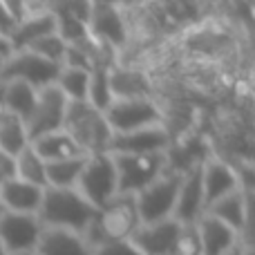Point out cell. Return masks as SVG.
<instances>
[{
    "label": "cell",
    "instance_id": "10",
    "mask_svg": "<svg viewBox=\"0 0 255 255\" xmlns=\"http://www.w3.org/2000/svg\"><path fill=\"white\" fill-rule=\"evenodd\" d=\"M40 233L43 224L36 215L4 211V215L0 217V247L7 251V255L36 251Z\"/></svg>",
    "mask_w": 255,
    "mask_h": 255
},
{
    "label": "cell",
    "instance_id": "33",
    "mask_svg": "<svg viewBox=\"0 0 255 255\" xmlns=\"http://www.w3.org/2000/svg\"><path fill=\"white\" fill-rule=\"evenodd\" d=\"M11 54H13V49H11V45H9L7 36L0 34V70H2V65L9 61V56H11Z\"/></svg>",
    "mask_w": 255,
    "mask_h": 255
},
{
    "label": "cell",
    "instance_id": "8",
    "mask_svg": "<svg viewBox=\"0 0 255 255\" xmlns=\"http://www.w3.org/2000/svg\"><path fill=\"white\" fill-rule=\"evenodd\" d=\"M61 65L49 63L40 58L38 54L29 52V49H20L9 56V61L0 70V83L4 81H20V83L31 85L34 90H43L47 85H54L58 76Z\"/></svg>",
    "mask_w": 255,
    "mask_h": 255
},
{
    "label": "cell",
    "instance_id": "23",
    "mask_svg": "<svg viewBox=\"0 0 255 255\" xmlns=\"http://www.w3.org/2000/svg\"><path fill=\"white\" fill-rule=\"evenodd\" d=\"M54 85H56L58 92H61L70 103L85 101V99H88L90 72L88 70H81V67L61 65V70H58V76H56V81H54Z\"/></svg>",
    "mask_w": 255,
    "mask_h": 255
},
{
    "label": "cell",
    "instance_id": "30",
    "mask_svg": "<svg viewBox=\"0 0 255 255\" xmlns=\"http://www.w3.org/2000/svg\"><path fill=\"white\" fill-rule=\"evenodd\" d=\"M92 255H141V253L136 251V247L130 240H121V242H110L94 249Z\"/></svg>",
    "mask_w": 255,
    "mask_h": 255
},
{
    "label": "cell",
    "instance_id": "20",
    "mask_svg": "<svg viewBox=\"0 0 255 255\" xmlns=\"http://www.w3.org/2000/svg\"><path fill=\"white\" fill-rule=\"evenodd\" d=\"M29 145L34 148V152L38 154L45 163L63 161V159H74V157H85V154L81 152V148L72 141V136L67 134L65 130H56V132H49V134H43V136L31 141Z\"/></svg>",
    "mask_w": 255,
    "mask_h": 255
},
{
    "label": "cell",
    "instance_id": "27",
    "mask_svg": "<svg viewBox=\"0 0 255 255\" xmlns=\"http://www.w3.org/2000/svg\"><path fill=\"white\" fill-rule=\"evenodd\" d=\"M16 177L27 184H34L38 188H45V161L34 152L31 145H27L22 152L16 154Z\"/></svg>",
    "mask_w": 255,
    "mask_h": 255
},
{
    "label": "cell",
    "instance_id": "13",
    "mask_svg": "<svg viewBox=\"0 0 255 255\" xmlns=\"http://www.w3.org/2000/svg\"><path fill=\"white\" fill-rule=\"evenodd\" d=\"M170 148V134L163 126L143 128V130L126 132V134H112L110 154H152V152H168Z\"/></svg>",
    "mask_w": 255,
    "mask_h": 255
},
{
    "label": "cell",
    "instance_id": "18",
    "mask_svg": "<svg viewBox=\"0 0 255 255\" xmlns=\"http://www.w3.org/2000/svg\"><path fill=\"white\" fill-rule=\"evenodd\" d=\"M43 190L34 184H27V181L13 179L4 181L0 186V204H2L4 211L9 213H25V215H36L43 202Z\"/></svg>",
    "mask_w": 255,
    "mask_h": 255
},
{
    "label": "cell",
    "instance_id": "21",
    "mask_svg": "<svg viewBox=\"0 0 255 255\" xmlns=\"http://www.w3.org/2000/svg\"><path fill=\"white\" fill-rule=\"evenodd\" d=\"M110 90L115 99H145L150 97V83L139 70L112 65L110 67Z\"/></svg>",
    "mask_w": 255,
    "mask_h": 255
},
{
    "label": "cell",
    "instance_id": "6",
    "mask_svg": "<svg viewBox=\"0 0 255 255\" xmlns=\"http://www.w3.org/2000/svg\"><path fill=\"white\" fill-rule=\"evenodd\" d=\"M76 193L94 208H101L115 197L117 190V170L110 152L88 154L81 177L76 181Z\"/></svg>",
    "mask_w": 255,
    "mask_h": 255
},
{
    "label": "cell",
    "instance_id": "17",
    "mask_svg": "<svg viewBox=\"0 0 255 255\" xmlns=\"http://www.w3.org/2000/svg\"><path fill=\"white\" fill-rule=\"evenodd\" d=\"M195 229L199 235L202 255H224L240 244V235L233 229H229L226 224H222L220 220L206 215V213L195 222Z\"/></svg>",
    "mask_w": 255,
    "mask_h": 255
},
{
    "label": "cell",
    "instance_id": "9",
    "mask_svg": "<svg viewBox=\"0 0 255 255\" xmlns=\"http://www.w3.org/2000/svg\"><path fill=\"white\" fill-rule=\"evenodd\" d=\"M65 110H67V99L58 92L56 85H47V88L38 90L34 112H31V117L25 121L27 134H29V143L43 134L63 130Z\"/></svg>",
    "mask_w": 255,
    "mask_h": 255
},
{
    "label": "cell",
    "instance_id": "14",
    "mask_svg": "<svg viewBox=\"0 0 255 255\" xmlns=\"http://www.w3.org/2000/svg\"><path fill=\"white\" fill-rule=\"evenodd\" d=\"M88 31L92 38H97L99 43L112 49H121L128 40V27L124 16H121L119 7H110V4H92Z\"/></svg>",
    "mask_w": 255,
    "mask_h": 255
},
{
    "label": "cell",
    "instance_id": "2",
    "mask_svg": "<svg viewBox=\"0 0 255 255\" xmlns=\"http://www.w3.org/2000/svg\"><path fill=\"white\" fill-rule=\"evenodd\" d=\"M94 213L97 208L90 206L76 188H45L36 217L43 229H63L83 235Z\"/></svg>",
    "mask_w": 255,
    "mask_h": 255
},
{
    "label": "cell",
    "instance_id": "7",
    "mask_svg": "<svg viewBox=\"0 0 255 255\" xmlns=\"http://www.w3.org/2000/svg\"><path fill=\"white\" fill-rule=\"evenodd\" d=\"M112 134L143 130V128L163 126V112L152 97L145 99H115L103 112Z\"/></svg>",
    "mask_w": 255,
    "mask_h": 255
},
{
    "label": "cell",
    "instance_id": "11",
    "mask_svg": "<svg viewBox=\"0 0 255 255\" xmlns=\"http://www.w3.org/2000/svg\"><path fill=\"white\" fill-rule=\"evenodd\" d=\"M204 190H202V163L181 170V184L177 193V204L172 220L179 224H195L204 215Z\"/></svg>",
    "mask_w": 255,
    "mask_h": 255
},
{
    "label": "cell",
    "instance_id": "25",
    "mask_svg": "<svg viewBox=\"0 0 255 255\" xmlns=\"http://www.w3.org/2000/svg\"><path fill=\"white\" fill-rule=\"evenodd\" d=\"M27 145H29V134H27L25 121L13 115H4L0 119V150L16 157Z\"/></svg>",
    "mask_w": 255,
    "mask_h": 255
},
{
    "label": "cell",
    "instance_id": "28",
    "mask_svg": "<svg viewBox=\"0 0 255 255\" xmlns=\"http://www.w3.org/2000/svg\"><path fill=\"white\" fill-rule=\"evenodd\" d=\"M29 52L38 54L40 58L49 63H56V65H63V58H65V49H67V43L61 38V36L54 31L49 36H43L40 40H36L34 45H29Z\"/></svg>",
    "mask_w": 255,
    "mask_h": 255
},
{
    "label": "cell",
    "instance_id": "34",
    "mask_svg": "<svg viewBox=\"0 0 255 255\" xmlns=\"http://www.w3.org/2000/svg\"><path fill=\"white\" fill-rule=\"evenodd\" d=\"M92 2H99V4H110V7H119V4L128 2V0H92Z\"/></svg>",
    "mask_w": 255,
    "mask_h": 255
},
{
    "label": "cell",
    "instance_id": "22",
    "mask_svg": "<svg viewBox=\"0 0 255 255\" xmlns=\"http://www.w3.org/2000/svg\"><path fill=\"white\" fill-rule=\"evenodd\" d=\"M2 97H4L7 115H13V117H18V119L27 121L31 117V112H34L38 90H34L27 83H20V81H4Z\"/></svg>",
    "mask_w": 255,
    "mask_h": 255
},
{
    "label": "cell",
    "instance_id": "37",
    "mask_svg": "<svg viewBox=\"0 0 255 255\" xmlns=\"http://www.w3.org/2000/svg\"><path fill=\"white\" fill-rule=\"evenodd\" d=\"M11 255H38L36 251H25V253H11Z\"/></svg>",
    "mask_w": 255,
    "mask_h": 255
},
{
    "label": "cell",
    "instance_id": "29",
    "mask_svg": "<svg viewBox=\"0 0 255 255\" xmlns=\"http://www.w3.org/2000/svg\"><path fill=\"white\" fill-rule=\"evenodd\" d=\"M168 255H202V247H199V235L195 224H181L179 233L175 238L170 253Z\"/></svg>",
    "mask_w": 255,
    "mask_h": 255
},
{
    "label": "cell",
    "instance_id": "38",
    "mask_svg": "<svg viewBox=\"0 0 255 255\" xmlns=\"http://www.w3.org/2000/svg\"><path fill=\"white\" fill-rule=\"evenodd\" d=\"M4 215V208H2V204H0V217H2Z\"/></svg>",
    "mask_w": 255,
    "mask_h": 255
},
{
    "label": "cell",
    "instance_id": "16",
    "mask_svg": "<svg viewBox=\"0 0 255 255\" xmlns=\"http://www.w3.org/2000/svg\"><path fill=\"white\" fill-rule=\"evenodd\" d=\"M54 31H56V18H54V13L34 11V13H27L22 20H18L11 27L7 40L13 52H20V49H27L29 45H34L36 40H40L43 36L54 34Z\"/></svg>",
    "mask_w": 255,
    "mask_h": 255
},
{
    "label": "cell",
    "instance_id": "35",
    "mask_svg": "<svg viewBox=\"0 0 255 255\" xmlns=\"http://www.w3.org/2000/svg\"><path fill=\"white\" fill-rule=\"evenodd\" d=\"M244 249H247V247H244V244L240 242L238 247H233V249H231L229 253H224V255H244Z\"/></svg>",
    "mask_w": 255,
    "mask_h": 255
},
{
    "label": "cell",
    "instance_id": "26",
    "mask_svg": "<svg viewBox=\"0 0 255 255\" xmlns=\"http://www.w3.org/2000/svg\"><path fill=\"white\" fill-rule=\"evenodd\" d=\"M115 101L110 90V67L99 65L90 72V85H88V99L85 103H90L92 108L106 112V108Z\"/></svg>",
    "mask_w": 255,
    "mask_h": 255
},
{
    "label": "cell",
    "instance_id": "36",
    "mask_svg": "<svg viewBox=\"0 0 255 255\" xmlns=\"http://www.w3.org/2000/svg\"><path fill=\"white\" fill-rule=\"evenodd\" d=\"M7 115V108H4V97H2V83H0V119Z\"/></svg>",
    "mask_w": 255,
    "mask_h": 255
},
{
    "label": "cell",
    "instance_id": "32",
    "mask_svg": "<svg viewBox=\"0 0 255 255\" xmlns=\"http://www.w3.org/2000/svg\"><path fill=\"white\" fill-rule=\"evenodd\" d=\"M16 177V157L0 150V186Z\"/></svg>",
    "mask_w": 255,
    "mask_h": 255
},
{
    "label": "cell",
    "instance_id": "39",
    "mask_svg": "<svg viewBox=\"0 0 255 255\" xmlns=\"http://www.w3.org/2000/svg\"><path fill=\"white\" fill-rule=\"evenodd\" d=\"M0 255H7V251H4V249H2V247H0Z\"/></svg>",
    "mask_w": 255,
    "mask_h": 255
},
{
    "label": "cell",
    "instance_id": "3",
    "mask_svg": "<svg viewBox=\"0 0 255 255\" xmlns=\"http://www.w3.org/2000/svg\"><path fill=\"white\" fill-rule=\"evenodd\" d=\"M63 130L72 136V141L79 145L85 157L88 154L108 152V148H110L112 130L108 126L106 117H103L101 110L92 108L85 101H76V103L67 101Z\"/></svg>",
    "mask_w": 255,
    "mask_h": 255
},
{
    "label": "cell",
    "instance_id": "5",
    "mask_svg": "<svg viewBox=\"0 0 255 255\" xmlns=\"http://www.w3.org/2000/svg\"><path fill=\"white\" fill-rule=\"evenodd\" d=\"M179 184H181V170L170 168V170H166L161 177H157L150 186H145L141 193L134 195L141 224L172 220Z\"/></svg>",
    "mask_w": 255,
    "mask_h": 255
},
{
    "label": "cell",
    "instance_id": "24",
    "mask_svg": "<svg viewBox=\"0 0 255 255\" xmlns=\"http://www.w3.org/2000/svg\"><path fill=\"white\" fill-rule=\"evenodd\" d=\"M85 157L63 159V161L45 163V188H76V181L83 170Z\"/></svg>",
    "mask_w": 255,
    "mask_h": 255
},
{
    "label": "cell",
    "instance_id": "15",
    "mask_svg": "<svg viewBox=\"0 0 255 255\" xmlns=\"http://www.w3.org/2000/svg\"><path fill=\"white\" fill-rule=\"evenodd\" d=\"M179 222L161 220L152 224H141L132 233L130 242L136 247L141 255H168L175 244V238L179 233Z\"/></svg>",
    "mask_w": 255,
    "mask_h": 255
},
{
    "label": "cell",
    "instance_id": "19",
    "mask_svg": "<svg viewBox=\"0 0 255 255\" xmlns=\"http://www.w3.org/2000/svg\"><path fill=\"white\" fill-rule=\"evenodd\" d=\"M38 255H92V249L81 233L63 229H43L40 240L36 244Z\"/></svg>",
    "mask_w": 255,
    "mask_h": 255
},
{
    "label": "cell",
    "instance_id": "4",
    "mask_svg": "<svg viewBox=\"0 0 255 255\" xmlns=\"http://www.w3.org/2000/svg\"><path fill=\"white\" fill-rule=\"evenodd\" d=\"M117 170V190L121 195H136L157 177L170 170L168 152L152 154H112Z\"/></svg>",
    "mask_w": 255,
    "mask_h": 255
},
{
    "label": "cell",
    "instance_id": "31",
    "mask_svg": "<svg viewBox=\"0 0 255 255\" xmlns=\"http://www.w3.org/2000/svg\"><path fill=\"white\" fill-rule=\"evenodd\" d=\"M0 7H2V11L7 13L9 18H11L13 25L27 16V0H0Z\"/></svg>",
    "mask_w": 255,
    "mask_h": 255
},
{
    "label": "cell",
    "instance_id": "1",
    "mask_svg": "<svg viewBox=\"0 0 255 255\" xmlns=\"http://www.w3.org/2000/svg\"><path fill=\"white\" fill-rule=\"evenodd\" d=\"M139 226L141 220H139V211H136L134 195L117 193L108 204L97 208L92 222L83 231V240L94 251V249L103 247V244L130 240L132 233Z\"/></svg>",
    "mask_w": 255,
    "mask_h": 255
},
{
    "label": "cell",
    "instance_id": "12",
    "mask_svg": "<svg viewBox=\"0 0 255 255\" xmlns=\"http://www.w3.org/2000/svg\"><path fill=\"white\" fill-rule=\"evenodd\" d=\"M238 188H247L238 168H233L220 157L202 161V190H204V206L206 208L213 202H217V199H222L224 195L233 193Z\"/></svg>",
    "mask_w": 255,
    "mask_h": 255
}]
</instances>
